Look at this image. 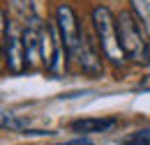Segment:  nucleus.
<instances>
[{
    "label": "nucleus",
    "instance_id": "nucleus-1",
    "mask_svg": "<svg viewBox=\"0 0 150 145\" xmlns=\"http://www.w3.org/2000/svg\"><path fill=\"white\" fill-rule=\"evenodd\" d=\"M118 32H120V44L122 51L134 65L148 67L150 65V35L141 21L134 16V12H120L118 14Z\"/></svg>",
    "mask_w": 150,
    "mask_h": 145
},
{
    "label": "nucleus",
    "instance_id": "nucleus-2",
    "mask_svg": "<svg viewBox=\"0 0 150 145\" xmlns=\"http://www.w3.org/2000/svg\"><path fill=\"white\" fill-rule=\"evenodd\" d=\"M93 25L97 32V42L104 58L111 62L113 67H122L127 62V55L122 51L120 44V32H118V18L113 16V12L109 7L99 5L93 9Z\"/></svg>",
    "mask_w": 150,
    "mask_h": 145
},
{
    "label": "nucleus",
    "instance_id": "nucleus-3",
    "mask_svg": "<svg viewBox=\"0 0 150 145\" xmlns=\"http://www.w3.org/2000/svg\"><path fill=\"white\" fill-rule=\"evenodd\" d=\"M2 58H5V65L9 67L12 74H21L28 67L25 46H23V30H19L16 23H12L7 18V12H2Z\"/></svg>",
    "mask_w": 150,
    "mask_h": 145
},
{
    "label": "nucleus",
    "instance_id": "nucleus-4",
    "mask_svg": "<svg viewBox=\"0 0 150 145\" xmlns=\"http://www.w3.org/2000/svg\"><path fill=\"white\" fill-rule=\"evenodd\" d=\"M62 53H67V51H65L60 30H58V23H44V28H42V62L56 76L62 74V62H65Z\"/></svg>",
    "mask_w": 150,
    "mask_h": 145
},
{
    "label": "nucleus",
    "instance_id": "nucleus-5",
    "mask_svg": "<svg viewBox=\"0 0 150 145\" xmlns=\"http://www.w3.org/2000/svg\"><path fill=\"white\" fill-rule=\"evenodd\" d=\"M56 23L58 30H60V37H62V44H65V51L69 58H79V51H81V44H83V32L79 28V21H76V14L69 5H60L56 12Z\"/></svg>",
    "mask_w": 150,
    "mask_h": 145
},
{
    "label": "nucleus",
    "instance_id": "nucleus-6",
    "mask_svg": "<svg viewBox=\"0 0 150 145\" xmlns=\"http://www.w3.org/2000/svg\"><path fill=\"white\" fill-rule=\"evenodd\" d=\"M118 125L115 118H83V120H74L69 129L76 134H104V131H111Z\"/></svg>",
    "mask_w": 150,
    "mask_h": 145
},
{
    "label": "nucleus",
    "instance_id": "nucleus-7",
    "mask_svg": "<svg viewBox=\"0 0 150 145\" xmlns=\"http://www.w3.org/2000/svg\"><path fill=\"white\" fill-rule=\"evenodd\" d=\"M76 62L81 65L83 72L90 74V76L102 74V60H99V55H97V51H95V46L90 44V39H88L86 32H83V44H81V51H79Z\"/></svg>",
    "mask_w": 150,
    "mask_h": 145
},
{
    "label": "nucleus",
    "instance_id": "nucleus-8",
    "mask_svg": "<svg viewBox=\"0 0 150 145\" xmlns=\"http://www.w3.org/2000/svg\"><path fill=\"white\" fill-rule=\"evenodd\" d=\"M134 16L141 21V25L146 28V32L150 35V0H129Z\"/></svg>",
    "mask_w": 150,
    "mask_h": 145
},
{
    "label": "nucleus",
    "instance_id": "nucleus-9",
    "mask_svg": "<svg viewBox=\"0 0 150 145\" xmlns=\"http://www.w3.org/2000/svg\"><path fill=\"white\" fill-rule=\"evenodd\" d=\"M12 5H14V12L23 18V23H30V21H35L37 16V12H35V5H33V0H12Z\"/></svg>",
    "mask_w": 150,
    "mask_h": 145
},
{
    "label": "nucleus",
    "instance_id": "nucleus-10",
    "mask_svg": "<svg viewBox=\"0 0 150 145\" xmlns=\"http://www.w3.org/2000/svg\"><path fill=\"white\" fill-rule=\"evenodd\" d=\"M120 145H150V127L148 129H139L129 136L120 138Z\"/></svg>",
    "mask_w": 150,
    "mask_h": 145
},
{
    "label": "nucleus",
    "instance_id": "nucleus-11",
    "mask_svg": "<svg viewBox=\"0 0 150 145\" xmlns=\"http://www.w3.org/2000/svg\"><path fill=\"white\" fill-rule=\"evenodd\" d=\"M2 127L5 129H12V131H21V129L25 127V120H21L16 115H12V113H2Z\"/></svg>",
    "mask_w": 150,
    "mask_h": 145
},
{
    "label": "nucleus",
    "instance_id": "nucleus-12",
    "mask_svg": "<svg viewBox=\"0 0 150 145\" xmlns=\"http://www.w3.org/2000/svg\"><path fill=\"white\" fill-rule=\"evenodd\" d=\"M60 145H93V141H88V138H74V141H67V143H60Z\"/></svg>",
    "mask_w": 150,
    "mask_h": 145
}]
</instances>
